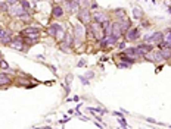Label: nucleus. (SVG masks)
<instances>
[{"label":"nucleus","mask_w":171,"mask_h":129,"mask_svg":"<svg viewBox=\"0 0 171 129\" xmlns=\"http://www.w3.org/2000/svg\"><path fill=\"white\" fill-rule=\"evenodd\" d=\"M9 11V3L7 2H0V12H7Z\"/></svg>","instance_id":"obj_24"},{"label":"nucleus","mask_w":171,"mask_h":129,"mask_svg":"<svg viewBox=\"0 0 171 129\" xmlns=\"http://www.w3.org/2000/svg\"><path fill=\"white\" fill-rule=\"evenodd\" d=\"M154 47L152 45L146 44V43H142V44H139L136 47V51H137V56H145L146 53H149V51L152 50Z\"/></svg>","instance_id":"obj_9"},{"label":"nucleus","mask_w":171,"mask_h":129,"mask_svg":"<svg viewBox=\"0 0 171 129\" xmlns=\"http://www.w3.org/2000/svg\"><path fill=\"white\" fill-rule=\"evenodd\" d=\"M124 34L126 32L122 31L120 22H112V28H111V35H112V37H115V38L118 40L120 37H122Z\"/></svg>","instance_id":"obj_6"},{"label":"nucleus","mask_w":171,"mask_h":129,"mask_svg":"<svg viewBox=\"0 0 171 129\" xmlns=\"http://www.w3.org/2000/svg\"><path fill=\"white\" fill-rule=\"evenodd\" d=\"M145 60H148V62H152V63H158V62H162L164 59H162V54H161L159 50H152L149 51V53H146L145 54Z\"/></svg>","instance_id":"obj_3"},{"label":"nucleus","mask_w":171,"mask_h":129,"mask_svg":"<svg viewBox=\"0 0 171 129\" xmlns=\"http://www.w3.org/2000/svg\"><path fill=\"white\" fill-rule=\"evenodd\" d=\"M170 126H171V125H170Z\"/></svg>","instance_id":"obj_42"},{"label":"nucleus","mask_w":171,"mask_h":129,"mask_svg":"<svg viewBox=\"0 0 171 129\" xmlns=\"http://www.w3.org/2000/svg\"><path fill=\"white\" fill-rule=\"evenodd\" d=\"M61 50H63L65 53H69V50H71V47H68V45H65L63 43H61Z\"/></svg>","instance_id":"obj_26"},{"label":"nucleus","mask_w":171,"mask_h":129,"mask_svg":"<svg viewBox=\"0 0 171 129\" xmlns=\"http://www.w3.org/2000/svg\"><path fill=\"white\" fill-rule=\"evenodd\" d=\"M139 37H140V29L139 28L127 29V32H126V40L127 41H134V40H137Z\"/></svg>","instance_id":"obj_7"},{"label":"nucleus","mask_w":171,"mask_h":129,"mask_svg":"<svg viewBox=\"0 0 171 129\" xmlns=\"http://www.w3.org/2000/svg\"><path fill=\"white\" fill-rule=\"evenodd\" d=\"M89 29H90V32L93 34V37L97 40V41H102L106 35H105V32H103V28L100 24L97 22H90L89 24Z\"/></svg>","instance_id":"obj_1"},{"label":"nucleus","mask_w":171,"mask_h":129,"mask_svg":"<svg viewBox=\"0 0 171 129\" xmlns=\"http://www.w3.org/2000/svg\"><path fill=\"white\" fill-rule=\"evenodd\" d=\"M0 69H3V71H9V65L6 60H2L0 62Z\"/></svg>","instance_id":"obj_25"},{"label":"nucleus","mask_w":171,"mask_h":129,"mask_svg":"<svg viewBox=\"0 0 171 129\" xmlns=\"http://www.w3.org/2000/svg\"><path fill=\"white\" fill-rule=\"evenodd\" d=\"M77 16L80 19L81 24H86V25H89L91 22V13H90V9L89 7H80V11L77 13Z\"/></svg>","instance_id":"obj_2"},{"label":"nucleus","mask_w":171,"mask_h":129,"mask_svg":"<svg viewBox=\"0 0 171 129\" xmlns=\"http://www.w3.org/2000/svg\"><path fill=\"white\" fill-rule=\"evenodd\" d=\"M6 2H7L9 5H15V3H18L19 0H6Z\"/></svg>","instance_id":"obj_36"},{"label":"nucleus","mask_w":171,"mask_h":129,"mask_svg":"<svg viewBox=\"0 0 171 129\" xmlns=\"http://www.w3.org/2000/svg\"><path fill=\"white\" fill-rule=\"evenodd\" d=\"M100 25H102L105 35H111V28H112V22H111L109 19H106V21H105V22H102Z\"/></svg>","instance_id":"obj_16"},{"label":"nucleus","mask_w":171,"mask_h":129,"mask_svg":"<svg viewBox=\"0 0 171 129\" xmlns=\"http://www.w3.org/2000/svg\"><path fill=\"white\" fill-rule=\"evenodd\" d=\"M122 53H124V54H126V56H128V57H131V59H134V60H136L137 57V51H136V47H128V49H126V50L122 51Z\"/></svg>","instance_id":"obj_15"},{"label":"nucleus","mask_w":171,"mask_h":129,"mask_svg":"<svg viewBox=\"0 0 171 129\" xmlns=\"http://www.w3.org/2000/svg\"><path fill=\"white\" fill-rule=\"evenodd\" d=\"M91 19H93V22L102 24V22H105L106 19H109V16L106 15V12H103V11H97V12H95V13L91 15Z\"/></svg>","instance_id":"obj_5"},{"label":"nucleus","mask_w":171,"mask_h":129,"mask_svg":"<svg viewBox=\"0 0 171 129\" xmlns=\"http://www.w3.org/2000/svg\"><path fill=\"white\" fill-rule=\"evenodd\" d=\"M89 9H90V11H96V9H99V6H97V3H91V6Z\"/></svg>","instance_id":"obj_31"},{"label":"nucleus","mask_w":171,"mask_h":129,"mask_svg":"<svg viewBox=\"0 0 171 129\" xmlns=\"http://www.w3.org/2000/svg\"><path fill=\"white\" fill-rule=\"evenodd\" d=\"M118 129H121V128H118Z\"/></svg>","instance_id":"obj_41"},{"label":"nucleus","mask_w":171,"mask_h":129,"mask_svg":"<svg viewBox=\"0 0 171 129\" xmlns=\"http://www.w3.org/2000/svg\"><path fill=\"white\" fill-rule=\"evenodd\" d=\"M142 25L143 27H149V22L148 21H142Z\"/></svg>","instance_id":"obj_37"},{"label":"nucleus","mask_w":171,"mask_h":129,"mask_svg":"<svg viewBox=\"0 0 171 129\" xmlns=\"http://www.w3.org/2000/svg\"><path fill=\"white\" fill-rule=\"evenodd\" d=\"M9 32V31H7V29H5V28H2L0 29V38H2V37H5L6 34Z\"/></svg>","instance_id":"obj_29"},{"label":"nucleus","mask_w":171,"mask_h":129,"mask_svg":"<svg viewBox=\"0 0 171 129\" xmlns=\"http://www.w3.org/2000/svg\"><path fill=\"white\" fill-rule=\"evenodd\" d=\"M0 29H2V28H0Z\"/></svg>","instance_id":"obj_43"},{"label":"nucleus","mask_w":171,"mask_h":129,"mask_svg":"<svg viewBox=\"0 0 171 129\" xmlns=\"http://www.w3.org/2000/svg\"><path fill=\"white\" fill-rule=\"evenodd\" d=\"M80 81H81V82H83L84 85H89V79L84 78V76H80Z\"/></svg>","instance_id":"obj_30"},{"label":"nucleus","mask_w":171,"mask_h":129,"mask_svg":"<svg viewBox=\"0 0 171 129\" xmlns=\"http://www.w3.org/2000/svg\"><path fill=\"white\" fill-rule=\"evenodd\" d=\"M24 12H25V11H24V7L21 6V3L9 5V11H7V13H9V16H11V18H19Z\"/></svg>","instance_id":"obj_4"},{"label":"nucleus","mask_w":171,"mask_h":129,"mask_svg":"<svg viewBox=\"0 0 171 129\" xmlns=\"http://www.w3.org/2000/svg\"><path fill=\"white\" fill-rule=\"evenodd\" d=\"M146 120H148V122H150V123H156L154 119H150V118H146Z\"/></svg>","instance_id":"obj_38"},{"label":"nucleus","mask_w":171,"mask_h":129,"mask_svg":"<svg viewBox=\"0 0 171 129\" xmlns=\"http://www.w3.org/2000/svg\"><path fill=\"white\" fill-rule=\"evenodd\" d=\"M65 5L68 6L69 12H78L80 11V3H78V0H65Z\"/></svg>","instance_id":"obj_10"},{"label":"nucleus","mask_w":171,"mask_h":129,"mask_svg":"<svg viewBox=\"0 0 171 129\" xmlns=\"http://www.w3.org/2000/svg\"><path fill=\"white\" fill-rule=\"evenodd\" d=\"M19 19H21V21H24V22H30V21H31V15H30L28 12H24L22 15L19 16Z\"/></svg>","instance_id":"obj_22"},{"label":"nucleus","mask_w":171,"mask_h":129,"mask_svg":"<svg viewBox=\"0 0 171 129\" xmlns=\"http://www.w3.org/2000/svg\"><path fill=\"white\" fill-rule=\"evenodd\" d=\"M52 16L56 18V19H59V18L63 16V7L59 5H55L53 7H52Z\"/></svg>","instance_id":"obj_12"},{"label":"nucleus","mask_w":171,"mask_h":129,"mask_svg":"<svg viewBox=\"0 0 171 129\" xmlns=\"http://www.w3.org/2000/svg\"><path fill=\"white\" fill-rule=\"evenodd\" d=\"M24 45H25V43H24V38H19V37H16V38H13L11 41L9 47H11V49H15V50L22 51L24 50Z\"/></svg>","instance_id":"obj_8"},{"label":"nucleus","mask_w":171,"mask_h":129,"mask_svg":"<svg viewBox=\"0 0 171 129\" xmlns=\"http://www.w3.org/2000/svg\"><path fill=\"white\" fill-rule=\"evenodd\" d=\"M12 84V78L7 73H0V87H7Z\"/></svg>","instance_id":"obj_13"},{"label":"nucleus","mask_w":171,"mask_h":129,"mask_svg":"<svg viewBox=\"0 0 171 129\" xmlns=\"http://www.w3.org/2000/svg\"><path fill=\"white\" fill-rule=\"evenodd\" d=\"M120 123H121V126H122V128H124V129L127 128V122H126V119L122 118V116H121V118H120Z\"/></svg>","instance_id":"obj_27"},{"label":"nucleus","mask_w":171,"mask_h":129,"mask_svg":"<svg viewBox=\"0 0 171 129\" xmlns=\"http://www.w3.org/2000/svg\"><path fill=\"white\" fill-rule=\"evenodd\" d=\"M77 66H78V67H84V66H86V60H80Z\"/></svg>","instance_id":"obj_34"},{"label":"nucleus","mask_w":171,"mask_h":129,"mask_svg":"<svg viewBox=\"0 0 171 129\" xmlns=\"http://www.w3.org/2000/svg\"><path fill=\"white\" fill-rule=\"evenodd\" d=\"M128 66H130V65L126 63V62H120V63H118V67H128Z\"/></svg>","instance_id":"obj_32"},{"label":"nucleus","mask_w":171,"mask_h":129,"mask_svg":"<svg viewBox=\"0 0 171 129\" xmlns=\"http://www.w3.org/2000/svg\"><path fill=\"white\" fill-rule=\"evenodd\" d=\"M62 43H63L65 45H68V47H72V45H74V37H72L71 34H67Z\"/></svg>","instance_id":"obj_19"},{"label":"nucleus","mask_w":171,"mask_h":129,"mask_svg":"<svg viewBox=\"0 0 171 129\" xmlns=\"http://www.w3.org/2000/svg\"><path fill=\"white\" fill-rule=\"evenodd\" d=\"M55 2V5H59V3H62V2H65V0H53Z\"/></svg>","instance_id":"obj_39"},{"label":"nucleus","mask_w":171,"mask_h":129,"mask_svg":"<svg viewBox=\"0 0 171 129\" xmlns=\"http://www.w3.org/2000/svg\"><path fill=\"white\" fill-rule=\"evenodd\" d=\"M12 40H13V38H12L11 32H7V34L5 35V37H2V38H0V43H2V44H7V45H9V44H11Z\"/></svg>","instance_id":"obj_20"},{"label":"nucleus","mask_w":171,"mask_h":129,"mask_svg":"<svg viewBox=\"0 0 171 129\" xmlns=\"http://www.w3.org/2000/svg\"><path fill=\"white\" fill-rule=\"evenodd\" d=\"M118 49H120V50H126V43H124V41L118 43Z\"/></svg>","instance_id":"obj_28"},{"label":"nucleus","mask_w":171,"mask_h":129,"mask_svg":"<svg viewBox=\"0 0 171 129\" xmlns=\"http://www.w3.org/2000/svg\"><path fill=\"white\" fill-rule=\"evenodd\" d=\"M133 18L134 19H142L143 18V11L140 6H134L133 7Z\"/></svg>","instance_id":"obj_17"},{"label":"nucleus","mask_w":171,"mask_h":129,"mask_svg":"<svg viewBox=\"0 0 171 129\" xmlns=\"http://www.w3.org/2000/svg\"><path fill=\"white\" fill-rule=\"evenodd\" d=\"M35 32H40V29L37 28V27H27L25 29H22V35L25 37V35H28V34H35Z\"/></svg>","instance_id":"obj_18"},{"label":"nucleus","mask_w":171,"mask_h":129,"mask_svg":"<svg viewBox=\"0 0 171 129\" xmlns=\"http://www.w3.org/2000/svg\"><path fill=\"white\" fill-rule=\"evenodd\" d=\"M164 34V43H167V44H170L171 43V29H167Z\"/></svg>","instance_id":"obj_21"},{"label":"nucleus","mask_w":171,"mask_h":129,"mask_svg":"<svg viewBox=\"0 0 171 129\" xmlns=\"http://www.w3.org/2000/svg\"><path fill=\"white\" fill-rule=\"evenodd\" d=\"M2 60H3V59H2V56H0V62H2Z\"/></svg>","instance_id":"obj_40"},{"label":"nucleus","mask_w":171,"mask_h":129,"mask_svg":"<svg viewBox=\"0 0 171 129\" xmlns=\"http://www.w3.org/2000/svg\"><path fill=\"white\" fill-rule=\"evenodd\" d=\"M114 15L115 16H118V18H124L126 16V11H124V9H114Z\"/></svg>","instance_id":"obj_23"},{"label":"nucleus","mask_w":171,"mask_h":129,"mask_svg":"<svg viewBox=\"0 0 171 129\" xmlns=\"http://www.w3.org/2000/svg\"><path fill=\"white\" fill-rule=\"evenodd\" d=\"M61 28H62V25H59V24H52L50 27L47 28V34H49L50 37H53V38H55V37H56V32Z\"/></svg>","instance_id":"obj_14"},{"label":"nucleus","mask_w":171,"mask_h":129,"mask_svg":"<svg viewBox=\"0 0 171 129\" xmlns=\"http://www.w3.org/2000/svg\"><path fill=\"white\" fill-rule=\"evenodd\" d=\"M84 76H86V78H87V79L93 78V72H87V73H86V75H84Z\"/></svg>","instance_id":"obj_35"},{"label":"nucleus","mask_w":171,"mask_h":129,"mask_svg":"<svg viewBox=\"0 0 171 129\" xmlns=\"http://www.w3.org/2000/svg\"><path fill=\"white\" fill-rule=\"evenodd\" d=\"M71 81H72V75H67V84H68V87L71 84Z\"/></svg>","instance_id":"obj_33"},{"label":"nucleus","mask_w":171,"mask_h":129,"mask_svg":"<svg viewBox=\"0 0 171 129\" xmlns=\"http://www.w3.org/2000/svg\"><path fill=\"white\" fill-rule=\"evenodd\" d=\"M100 44H102L103 47H112V45L117 44V38L112 37V35H106V37L100 41Z\"/></svg>","instance_id":"obj_11"}]
</instances>
